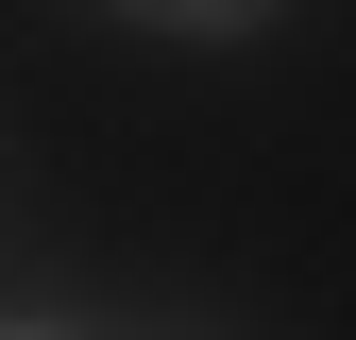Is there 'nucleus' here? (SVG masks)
<instances>
[{
	"label": "nucleus",
	"mask_w": 356,
	"mask_h": 340,
	"mask_svg": "<svg viewBox=\"0 0 356 340\" xmlns=\"http://www.w3.org/2000/svg\"><path fill=\"white\" fill-rule=\"evenodd\" d=\"M17 340H34V323H17Z\"/></svg>",
	"instance_id": "obj_1"
}]
</instances>
